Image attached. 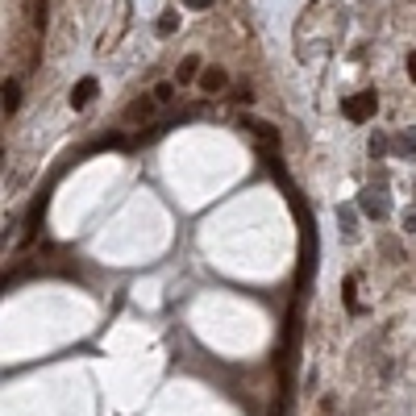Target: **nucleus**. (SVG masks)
I'll return each mask as SVG.
<instances>
[{"label": "nucleus", "mask_w": 416, "mask_h": 416, "mask_svg": "<svg viewBox=\"0 0 416 416\" xmlns=\"http://www.w3.org/2000/svg\"><path fill=\"white\" fill-rule=\"evenodd\" d=\"M375 109H379V96L375 92H358L354 100H346V117L350 121H366V117H375Z\"/></svg>", "instance_id": "1"}, {"label": "nucleus", "mask_w": 416, "mask_h": 416, "mask_svg": "<svg viewBox=\"0 0 416 416\" xmlns=\"http://www.w3.org/2000/svg\"><path fill=\"white\" fill-rule=\"evenodd\" d=\"M225 87V71L221 67H204L200 71V92H221Z\"/></svg>", "instance_id": "2"}, {"label": "nucleus", "mask_w": 416, "mask_h": 416, "mask_svg": "<svg viewBox=\"0 0 416 416\" xmlns=\"http://www.w3.org/2000/svg\"><path fill=\"white\" fill-rule=\"evenodd\" d=\"M92 96H96V79L87 75V79H79V83H75V92H71V109H83V104H87Z\"/></svg>", "instance_id": "3"}, {"label": "nucleus", "mask_w": 416, "mask_h": 416, "mask_svg": "<svg viewBox=\"0 0 416 416\" xmlns=\"http://www.w3.org/2000/svg\"><path fill=\"white\" fill-rule=\"evenodd\" d=\"M154 104H158V100H134L129 109H125V121H146V117L154 113Z\"/></svg>", "instance_id": "4"}, {"label": "nucleus", "mask_w": 416, "mask_h": 416, "mask_svg": "<svg viewBox=\"0 0 416 416\" xmlns=\"http://www.w3.org/2000/svg\"><path fill=\"white\" fill-rule=\"evenodd\" d=\"M17 104H21V83L9 79L5 83V113H17Z\"/></svg>", "instance_id": "5"}, {"label": "nucleus", "mask_w": 416, "mask_h": 416, "mask_svg": "<svg viewBox=\"0 0 416 416\" xmlns=\"http://www.w3.org/2000/svg\"><path fill=\"white\" fill-rule=\"evenodd\" d=\"M175 30H179V13H163V17H158V34H163V38H171Z\"/></svg>", "instance_id": "6"}, {"label": "nucleus", "mask_w": 416, "mask_h": 416, "mask_svg": "<svg viewBox=\"0 0 416 416\" xmlns=\"http://www.w3.org/2000/svg\"><path fill=\"white\" fill-rule=\"evenodd\" d=\"M200 75V63L196 59H183V67H179V83H187V79H196Z\"/></svg>", "instance_id": "7"}, {"label": "nucleus", "mask_w": 416, "mask_h": 416, "mask_svg": "<svg viewBox=\"0 0 416 416\" xmlns=\"http://www.w3.org/2000/svg\"><path fill=\"white\" fill-rule=\"evenodd\" d=\"M154 100H158V104H171V100H175V83H158V87H154Z\"/></svg>", "instance_id": "8"}, {"label": "nucleus", "mask_w": 416, "mask_h": 416, "mask_svg": "<svg viewBox=\"0 0 416 416\" xmlns=\"http://www.w3.org/2000/svg\"><path fill=\"white\" fill-rule=\"evenodd\" d=\"M34 25L46 30V0H34Z\"/></svg>", "instance_id": "9"}, {"label": "nucleus", "mask_w": 416, "mask_h": 416, "mask_svg": "<svg viewBox=\"0 0 416 416\" xmlns=\"http://www.w3.org/2000/svg\"><path fill=\"white\" fill-rule=\"evenodd\" d=\"M183 5H187V9H196V13H200V9H208V5H213V0H183Z\"/></svg>", "instance_id": "10"}, {"label": "nucleus", "mask_w": 416, "mask_h": 416, "mask_svg": "<svg viewBox=\"0 0 416 416\" xmlns=\"http://www.w3.org/2000/svg\"><path fill=\"white\" fill-rule=\"evenodd\" d=\"M408 71H412V79H416V54H408Z\"/></svg>", "instance_id": "11"}]
</instances>
